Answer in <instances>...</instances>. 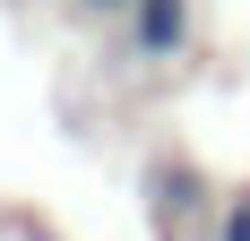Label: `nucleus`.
<instances>
[{
    "label": "nucleus",
    "mask_w": 250,
    "mask_h": 241,
    "mask_svg": "<svg viewBox=\"0 0 250 241\" xmlns=\"http://www.w3.org/2000/svg\"><path fill=\"white\" fill-rule=\"evenodd\" d=\"M138 60H173L190 43V0H138V26H129Z\"/></svg>",
    "instance_id": "1"
},
{
    "label": "nucleus",
    "mask_w": 250,
    "mask_h": 241,
    "mask_svg": "<svg viewBox=\"0 0 250 241\" xmlns=\"http://www.w3.org/2000/svg\"><path fill=\"white\" fill-rule=\"evenodd\" d=\"M225 241H250V207H233V216H225Z\"/></svg>",
    "instance_id": "2"
},
{
    "label": "nucleus",
    "mask_w": 250,
    "mask_h": 241,
    "mask_svg": "<svg viewBox=\"0 0 250 241\" xmlns=\"http://www.w3.org/2000/svg\"><path fill=\"white\" fill-rule=\"evenodd\" d=\"M86 9H104V18H121V9H129V0H86Z\"/></svg>",
    "instance_id": "3"
}]
</instances>
